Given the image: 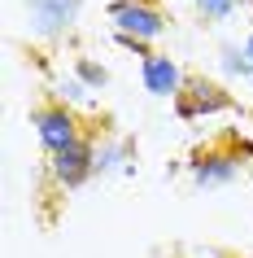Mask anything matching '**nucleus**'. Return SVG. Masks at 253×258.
Wrapping results in <instances>:
<instances>
[{"mask_svg": "<svg viewBox=\"0 0 253 258\" xmlns=\"http://www.w3.org/2000/svg\"><path fill=\"white\" fill-rule=\"evenodd\" d=\"M244 162H253V149L244 140L227 136L223 145H205V149L192 153V158H188V175H192L197 188H227V184L240 175Z\"/></svg>", "mask_w": 253, "mask_h": 258, "instance_id": "f257e3e1", "label": "nucleus"}, {"mask_svg": "<svg viewBox=\"0 0 253 258\" xmlns=\"http://www.w3.org/2000/svg\"><path fill=\"white\" fill-rule=\"evenodd\" d=\"M105 18L114 35H131V40H144V44H157L166 35V9L157 0H109Z\"/></svg>", "mask_w": 253, "mask_h": 258, "instance_id": "f03ea898", "label": "nucleus"}, {"mask_svg": "<svg viewBox=\"0 0 253 258\" xmlns=\"http://www.w3.org/2000/svg\"><path fill=\"white\" fill-rule=\"evenodd\" d=\"M31 127H35V136H40V145H44L48 158L88 136L83 122H79V114H74L70 105H61V101H44V105H35V109H31Z\"/></svg>", "mask_w": 253, "mask_h": 258, "instance_id": "7ed1b4c3", "label": "nucleus"}, {"mask_svg": "<svg viewBox=\"0 0 253 258\" xmlns=\"http://www.w3.org/2000/svg\"><path fill=\"white\" fill-rule=\"evenodd\" d=\"M48 171H53L57 188H66V192L92 184L96 179V136H83L74 145H66L61 153H53L48 158Z\"/></svg>", "mask_w": 253, "mask_h": 258, "instance_id": "20e7f679", "label": "nucleus"}, {"mask_svg": "<svg viewBox=\"0 0 253 258\" xmlns=\"http://www.w3.org/2000/svg\"><path fill=\"white\" fill-rule=\"evenodd\" d=\"M83 14V0H27V27L35 40H61Z\"/></svg>", "mask_w": 253, "mask_h": 258, "instance_id": "39448f33", "label": "nucleus"}, {"mask_svg": "<svg viewBox=\"0 0 253 258\" xmlns=\"http://www.w3.org/2000/svg\"><path fill=\"white\" fill-rule=\"evenodd\" d=\"M236 105V96L227 92L223 83L205 79V75H188L184 92H179V101H175V114L179 118H205V114H223V109Z\"/></svg>", "mask_w": 253, "mask_h": 258, "instance_id": "423d86ee", "label": "nucleus"}, {"mask_svg": "<svg viewBox=\"0 0 253 258\" xmlns=\"http://www.w3.org/2000/svg\"><path fill=\"white\" fill-rule=\"evenodd\" d=\"M140 83L157 101H179V92H184V83H188V70L171 53H153V57L140 61Z\"/></svg>", "mask_w": 253, "mask_h": 258, "instance_id": "0eeeda50", "label": "nucleus"}, {"mask_svg": "<svg viewBox=\"0 0 253 258\" xmlns=\"http://www.w3.org/2000/svg\"><path fill=\"white\" fill-rule=\"evenodd\" d=\"M109 175H135V140L131 136L96 140V179H109Z\"/></svg>", "mask_w": 253, "mask_h": 258, "instance_id": "6e6552de", "label": "nucleus"}, {"mask_svg": "<svg viewBox=\"0 0 253 258\" xmlns=\"http://www.w3.org/2000/svg\"><path fill=\"white\" fill-rule=\"evenodd\" d=\"M53 101H61V105H70L74 114H92L96 101H92V88L70 70V75H61V79L53 83Z\"/></svg>", "mask_w": 253, "mask_h": 258, "instance_id": "1a4fd4ad", "label": "nucleus"}, {"mask_svg": "<svg viewBox=\"0 0 253 258\" xmlns=\"http://www.w3.org/2000/svg\"><path fill=\"white\" fill-rule=\"evenodd\" d=\"M218 66H223L231 79H249L253 61H249V53H244V44H218Z\"/></svg>", "mask_w": 253, "mask_h": 258, "instance_id": "9d476101", "label": "nucleus"}, {"mask_svg": "<svg viewBox=\"0 0 253 258\" xmlns=\"http://www.w3.org/2000/svg\"><path fill=\"white\" fill-rule=\"evenodd\" d=\"M74 75H79V79L88 83L92 92H105V88H109V70L101 66L96 57H88V53H79V57H74Z\"/></svg>", "mask_w": 253, "mask_h": 258, "instance_id": "9b49d317", "label": "nucleus"}, {"mask_svg": "<svg viewBox=\"0 0 253 258\" xmlns=\"http://www.w3.org/2000/svg\"><path fill=\"white\" fill-rule=\"evenodd\" d=\"M192 5H197V14L205 18V22H227L244 0H192Z\"/></svg>", "mask_w": 253, "mask_h": 258, "instance_id": "f8f14e48", "label": "nucleus"}, {"mask_svg": "<svg viewBox=\"0 0 253 258\" xmlns=\"http://www.w3.org/2000/svg\"><path fill=\"white\" fill-rule=\"evenodd\" d=\"M244 53H249V61H253V31L244 35Z\"/></svg>", "mask_w": 253, "mask_h": 258, "instance_id": "ddd939ff", "label": "nucleus"}, {"mask_svg": "<svg viewBox=\"0 0 253 258\" xmlns=\"http://www.w3.org/2000/svg\"><path fill=\"white\" fill-rule=\"evenodd\" d=\"M244 5H253V0H244Z\"/></svg>", "mask_w": 253, "mask_h": 258, "instance_id": "4468645a", "label": "nucleus"}, {"mask_svg": "<svg viewBox=\"0 0 253 258\" xmlns=\"http://www.w3.org/2000/svg\"><path fill=\"white\" fill-rule=\"evenodd\" d=\"M105 5H109V0H105Z\"/></svg>", "mask_w": 253, "mask_h": 258, "instance_id": "2eb2a0df", "label": "nucleus"}]
</instances>
